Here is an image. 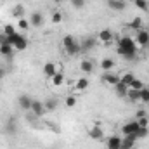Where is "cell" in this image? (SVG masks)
<instances>
[{
    "label": "cell",
    "instance_id": "cell-1",
    "mask_svg": "<svg viewBox=\"0 0 149 149\" xmlns=\"http://www.w3.org/2000/svg\"><path fill=\"white\" fill-rule=\"evenodd\" d=\"M116 42H118L116 52H118L121 57H125V59H128V61H132V59L137 57L139 47H137L135 40H134L132 37H121V38H118Z\"/></svg>",
    "mask_w": 149,
    "mask_h": 149
},
{
    "label": "cell",
    "instance_id": "cell-2",
    "mask_svg": "<svg viewBox=\"0 0 149 149\" xmlns=\"http://www.w3.org/2000/svg\"><path fill=\"white\" fill-rule=\"evenodd\" d=\"M7 42L14 47V50L23 52V50H26V49H28V40L23 37L21 33H16V35H12V37H7Z\"/></svg>",
    "mask_w": 149,
    "mask_h": 149
},
{
    "label": "cell",
    "instance_id": "cell-3",
    "mask_svg": "<svg viewBox=\"0 0 149 149\" xmlns=\"http://www.w3.org/2000/svg\"><path fill=\"white\" fill-rule=\"evenodd\" d=\"M135 43H137V47L139 49H146L149 47V31L148 30H139V31H135Z\"/></svg>",
    "mask_w": 149,
    "mask_h": 149
},
{
    "label": "cell",
    "instance_id": "cell-4",
    "mask_svg": "<svg viewBox=\"0 0 149 149\" xmlns=\"http://www.w3.org/2000/svg\"><path fill=\"white\" fill-rule=\"evenodd\" d=\"M139 128H141L139 121H137V120H132V121H127V123L121 127V132H123V135H135Z\"/></svg>",
    "mask_w": 149,
    "mask_h": 149
},
{
    "label": "cell",
    "instance_id": "cell-5",
    "mask_svg": "<svg viewBox=\"0 0 149 149\" xmlns=\"http://www.w3.org/2000/svg\"><path fill=\"white\" fill-rule=\"evenodd\" d=\"M102 83H106L109 87H114L116 83H120V74L113 73V71H104V74H102Z\"/></svg>",
    "mask_w": 149,
    "mask_h": 149
},
{
    "label": "cell",
    "instance_id": "cell-6",
    "mask_svg": "<svg viewBox=\"0 0 149 149\" xmlns=\"http://www.w3.org/2000/svg\"><path fill=\"white\" fill-rule=\"evenodd\" d=\"M97 38H99V42H101V43L108 45V43H111L116 37H114V33H113L111 30H108V28H106V30H101V31H99Z\"/></svg>",
    "mask_w": 149,
    "mask_h": 149
},
{
    "label": "cell",
    "instance_id": "cell-7",
    "mask_svg": "<svg viewBox=\"0 0 149 149\" xmlns=\"http://www.w3.org/2000/svg\"><path fill=\"white\" fill-rule=\"evenodd\" d=\"M30 111L33 113V116H42L43 113H45V106H43V101H38V99H33L31 101V108H30Z\"/></svg>",
    "mask_w": 149,
    "mask_h": 149
},
{
    "label": "cell",
    "instance_id": "cell-8",
    "mask_svg": "<svg viewBox=\"0 0 149 149\" xmlns=\"http://www.w3.org/2000/svg\"><path fill=\"white\" fill-rule=\"evenodd\" d=\"M88 137L94 139V141H102V139H104V130H102V127H101V125L92 127V128L88 130Z\"/></svg>",
    "mask_w": 149,
    "mask_h": 149
},
{
    "label": "cell",
    "instance_id": "cell-9",
    "mask_svg": "<svg viewBox=\"0 0 149 149\" xmlns=\"http://www.w3.org/2000/svg\"><path fill=\"white\" fill-rule=\"evenodd\" d=\"M80 71L83 74H92V71H94V61H90V59H81V61H80Z\"/></svg>",
    "mask_w": 149,
    "mask_h": 149
},
{
    "label": "cell",
    "instance_id": "cell-10",
    "mask_svg": "<svg viewBox=\"0 0 149 149\" xmlns=\"http://www.w3.org/2000/svg\"><path fill=\"white\" fill-rule=\"evenodd\" d=\"M88 85H90L88 78H87V76H80V78L74 81V90H76V92H85V90L88 88Z\"/></svg>",
    "mask_w": 149,
    "mask_h": 149
},
{
    "label": "cell",
    "instance_id": "cell-11",
    "mask_svg": "<svg viewBox=\"0 0 149 149\" xmlns=\"http://www.w3.org/2000/svg\"><path fill=\"white\" fill-rule=\"evenodd\" d=\"M31 101H33V99H31L28 94H23V95L17 97V104H19V108L24 109V111H28V109L31 108Z\"/></svg>",
    "mask_w": 149,
    "mask_h": 149
},
{
    "label": "cell",
    "instance_id": "cell-12",
    "mask_svg": "<svg viewBox=\"0 0 149 149\" xmlns=\"http://www.w3.org/2000/svg\"><path fill=\"white\" fill-rule=\"evenodd\" d=\"M108 7L111 10H116V12H121L127 9V2L125 0H108Z\"/></svg>",
    "mask_w": 149,
    "mask_h": 149
},
{
    "label": "cell",
    "instance_id": "cell-13",
    "mask_svg": "<svg viewBox=\"0 0 149 149\" xmlns=\"http://www.w3.org/2000/svg\"><path fill=\"white\" fill-rule=\"evenodd\" d=\"M42 24H43V14H42V12H33V14L30 16V26L40 28Z\"/></svg>",
    "mask_w": 149,
    "mask_h": 149
},
{
    "label": "cell",
    "instance_id": "cell-14",
    "mask_svg": "<svg viewBox=\"0 0 149 149\" xmlns=\"http://www.w3.org/2000/svg\"><path fill=\"white\" fill-rule=\"evenodd\" d=\"M57 71H59V70H57V66H56L54 63H50V61H49V63H45V64H43V74H45L49 80L57 73Z\"/></svg>",
    "mask_w": 149,
    "mask_h": 149
},
{
    "label": "cell",
    "instance_id": "cell-15",
    "mask_svg": "<svg viewBox=\"0 0 149 149\" xmlns=\"http://www.w3.org/2000/svg\"><path fill=\"white\" fill-rule=\"evenodd\" d=\"M106 148L108 149H120L121 148V137H118V135H111V137H108V141H106Z\"/></svg>",
    "mask_w": 149,
    "mask_h": 149
},
{
    "label": "cell",
    "instance_id": "cell-16",
    "mask_svg": "<svg viewBox=\"0 0 149 149\" xmlns=\"http://www.w3.org/2000/svg\"><path fill=\"white\" fill-rule=\"evenodd\" d=\"M12 54H14V47L10 45V43H0V56H3V57H12Z\"/></svg>",
    "mask_w": 149,
    "mask_h": 149
},
{
    "label": "cell",
    "instance_id": "cell-17",
    "mask_svg": "<svg viewBox=\"0 0 149 149\" xmlns=\"http://www.w3.org/2000/svg\"><path fill=\"white\" fill-rule=\"evenodd\" d=\"M114 66H116V61L111 59V57H104V59L101 61V70H102V71H113Z\"/></svg>",
    "mask_w": 149,
    "mask_h": 149
},
{
    "label": "cell",
    "instance_id": "cell-18",
    "mask_svg": "<svg viewBox=\"0 0 149 149\" xmlns=\"http://www.w3.org/2000/svg\"><path fill=\"white\" fill-rule=\"evenodd\" d=\"M50 85L52 87H63L64 85V74H63V71H57L50 78Z\"/></svg>",
    "mask_w": 149,
    "mask_h": 149
},
{
    "label": "cell",
    "instance_id": "cell-19",
    "mask_svg": "<svg viewBox=\"0 0 149 149\" xmlns=\"http://www.w3.org/2000/svg\"><path fill=\"white\" fill-rule=\"evenodd\" d=\"M127 97H128V101H130L132 104H137V102H141V90L128 88V92H127Z\"/></svg>",
    "mask_w": 149,
    "mask_h": 149
},
{
    "label": "cell",
    "instance_id": "cell-20",
    "mask_svg": "<svg viewBox=\"0 0 149 149\" xmlns=\"http://www.w3.org/2000/svg\"><path fill=\"white\" fill-rule=\"evenodd\" d=\"M43 106H45V113H52L57 109V99L54 97H49L47 101H43Z\"/></svg>",
    "mask_w": 149,
    "mask_h": 149
},
{
    "label": "cell",
    "instance_id": "cell-21",
    "mask_svg": "<svg viewBox=\"0 0 149 149\" xmlns=\"http://www.w3.org/2000/svg\"><path fill=\"white\" fill-rule=\"evenodd\" d=\"M80 45H81V50H90V49H94L97 45V40L94 37H88V38H85Z\"/></svg>",
    "mask_w": 149,
    "mask_h": 149
},
{
    "label": "cell",
    "instance_id": "cell-22",
    "mask_svg": "<svg viewBox=\"0 0 149 149\" xmlns=\"http://www.w3.org/2000/svg\"><path fill=\"white\" fill-rule=\"evenodd\" d=\"M142 23H144V19L137 16V17H134V19L128 23V28L134 30V31H139V30H142Z\"/></svg>",
    "mask_w": 149,
    "mask_h": 149
},
{
    "label": "cell",
    "instance_id": "cell-23",
    "mask_svg": "<svg viewBox=\"0 0 149 149\" xmlns=\"http://www.w3.org/2000/svg\"><path fill=\"white\" fill-rule=\"evenodd\" d=\"M12 17L14 19H21V17H24V7L21 5V3H17V5H14V9H12Z\"/></svg>",
    "mask_w": 149,
    "mask_h": 149
},
{
    "label": "cell",
    "instance_id": "cell-24",
    "mask_svg": "<svg viewBox=\"0 0 149 149\" xmlns=\"http://www.w3.org/2000/svg\"><path fill=\"white\" fill-rule=\"evenodd\" d=\"M120 80H121V83H125V85L128 87V85L135 80V74L132 73V71H127V73H121V74H120Z\"/></svg>",
    "mask_w": 149,
    "mask_h": 149
},
{
    "label": "cell",
    "instance_id": "cell-25",
    "mask_svg": "<svg viewBox=\"0 0 149 149\" xmlns=\"http://www.w3.org/2000/svg\"><path fill=\"white\" fill-rule=\"evenodd\" d=\"M61 43H63V49L66 50V49L73 47L74 43H76V40H74V37H73V35H66V37H63V40H61Z\"/></svg>",
    "mask_w": 149,
    "mask_h": 149
},
{
    "label": "cell",
    "instance_id": "cell-26",
    "mask_svg": "<svg viewBox=\"0 0 149 149\" xmlns=\"http://www.w3.org/2000/svg\"><path fill=\"white\" fill-rule=\"evenodd\" d=\"M114 90H116V94H118L120 97H127L128 87H127L125 83H121V80H120V83H116V85H114Z\"/></svg>",
    "mask_w": 149,
    "mask_h": 149
},
{
    "label": "cell",
    "instance_id": "cell-27",
    "mask_svg": "<svg viewBox=\"0 0 149 149\" xmlns=\"http://www.w3.org/2000/svg\"><path fill=\"white\" fill-rule=\"evenodd\" d=\"M132 2H134V5H135L139 10H144V12L149 10V2L148 0H132Z\"/></svg>",
    "mask_w": 149,
    "mask_h": 149
},
{
    "label": "cell",
    "instance_id": "cell-28",
    "mask_svg": "<svg viewBox=\"0 0 149 149\" xmlns=\"http://www.w3.org/2000/svg\"><path fill=\"white\" fill-rule=\"evenodd\" d=\"M5 132H7L9 135H14V134H16V120H14V118H10V120L7 121V125H5Z\"/></svg>",
    "mask_w": 149,
    "mask_h": 149
},
{
    "label": "cell",
    "instance_id": "cell-29",
    "mask_svg": "<svg viewBox=\"0 0 149 149\" xmlns=\"http://www.w3.org/2000/svg\"><path fill=\"white\" fill-rule=\"evenodd\" d=\"M80 52H81V45H80L78 42L74 43L73 47H70V49H66V54H68V56H71V57H73V56H78Z\"/></svg>",
    "mask_w": 149,
    "mask_h": 149
},
{
    "label": "cell",
    "instance_id": "cell-30",
    "mask_svg": "<svg viewBox=\"0 0 149 149\" xmlns=\"http://www.w3.org/2000/svg\"><path fill=\"white\" fill-rule=\"evenodd\" d=\"M2 33H5V37H12V35H16V33H17V30H16V26H14V24H5Z\"/></svg>",
    "mask_w": 149,
    "mask_h": 149
},
{
    "label": "cell",
    "instance_id": "cell-31",
    "mask_svg": "<svg viewBox=\"0 0 149 149\" xmlns=\"http://www.w3.org/2000/svg\"><path fill=\"white\" fill-rule=\"evenodd\" d=\"M17 28H19L21 31H26V30H30V21H28V19H24V17L17 19Z\"/></svg>",
    "mask_w": 149,
    "mask_h": 149
},
{
    "label": "cell",
    "instance_id": "cell-32",
    "mask_svg": "<svg viewBox=\"0 0 149 149\" xmlns=\"http://www.w3.org/2000/svg\"><path fill=\"white\" fill-rule=\"evenodd\" d=\"M146 85H144V81H141L139 78H135L130 85H128V88H134V90H141V88H144Z\"/></svg>",
    "mask_w": 149,
    "mask_h": 149
},
{
    "label": "cell",
    "instance_id": "cell-33",
    "mask_svg": "<svg viewBox=\"0 0 149 149\" xmlns=\"http://www.w3.org/2000/svg\"><path fill=\"white\" fill-rule=\"evenodd\" d=\"M135 135H137V139H146L149 135V127H141Z\"/></svg>",
    "mask_w": 149,
    "mask_h": 149
},
{
    "label": "cell",
    "instance_id": "cell-34",
    "mask_svg": "<svg viewBox=\"0 0 149 149\" xmlns=\"http://www.w3.org/2000/svg\"><path fill=\"white\" fill-rule=\"evenodd\" d=\"M141 102H146V104H149V88H148V87L141 88Z\"/></svg>",
    "mask_w": 149,
    "mask_h": 149
},
{
    "label": "cell",
    "instance_id": "cell-35",
    "mask_svg": "<svg viewBox=\"0 0 149 149\" xmlns=\"http://www.w3.org/2000/svg\"><path fill=\"white\" fill-rule=\"evenodd\" d=\"M64 104H66V108H74L76 106V95H68L64 99Z\"/></svg>",
    "mask_w": 149,
    "mask_h": 149
},
{
    "label": "cell",
    "instance_id": "cell-36",
    "mask_svg": "<svg viewBox=\"0 0 149 149\" xmlns=\"http://www.w3.org/2000/svg\"><path fill=\"white\" fill-rule=\"evenodd\" d=\"M61 21H63V14H61L59 10H56V12L52 14V23H54V24H59Z\"/></svg>",
    "mask_w": 149,
    "mask_h": 149
},
{
    "label": "cell",
    "instance_id": "cell-37",
    "mask_svg": "<svg viewBox=\"0 0 149 149\" xmlns=\"http://www.w3.org/2000/svg\"><path fill=\"white\" fill-rule=\"evenodd\" d=\"M85 2H87V0H71V5H73L74 9H83Z\"/></svg>",
    "mask_w": 149,
    "mask_h": 149
},
{
    "label": "cell",
    "instance_id": "cell-38",
    "mask_svg": "<svg viewBox=\"0 0 149 149\" xmlns=\"http://www.w3.org/2000/svg\"><path fill=\"white\" fill-rule=\"evenodd\" d=\"M137 121H139V125H141V127H149V118H148V116H144V118H139Z\"/></svg>",
    "mask_w": 149,
    "mask_h": 149
},
{
    "label": "cell",
    "instance_id": "cell-39",
    "mask_svg": "<svg viewBox=\"0 0 149 149\" xmlns=\"http://www.w3.org/2000/svg\"><path fill=\"white\" fill-rule=\"evenodd\" d=\"M144 116H148V113L144 111V109H139V111L135 113V120H139V118H144Z\"/></svg>",
    "mask_w": 149,
    "mask_h": 149
},
{
    "label": "cell",
    "instance_id": "cell-40",
    "mask_svg": "<svg viewBox=\"0 0 149 149\" xmlns=\"http://www.w3.org/2000/svg\"><path fill=\"white\" fill-rule=\"evenodd\" d=\"M0 43H9V42H7V37H5V33H0Z\"/></svg>",
    "mask_w": 149,
    "mask_h": 149
},
{
    "label": "cell",
    "instance_id": "cell-41",
    "mask_svg": "<svg viewBox=\"0 0 149 149\" xmlns=\"http://www.w3.org/2000/svg\"><path fill=\"white\" fill-rule=\"evenodd\" d=\"M5 74H7V73H5V70H3V68H0V80H2Z\"/></svg>",
    "mask_w": 149,
    "mask_h": 149
},
{
    "label": "cell",
    "instance_id": "cell-42",
    "mask_svg": "<svg viewBox=\"0 0 149 149\" xmlns=\"http://www.w3.org/2000/svg\"><path fill=\"white\" fill-rule=\"evenodd\" d=\"M54 2H56V3H63L64 0H54Z\"/></svg>",
    "mask_w": 149,
    "mask_h": 149
}]
</instances>
